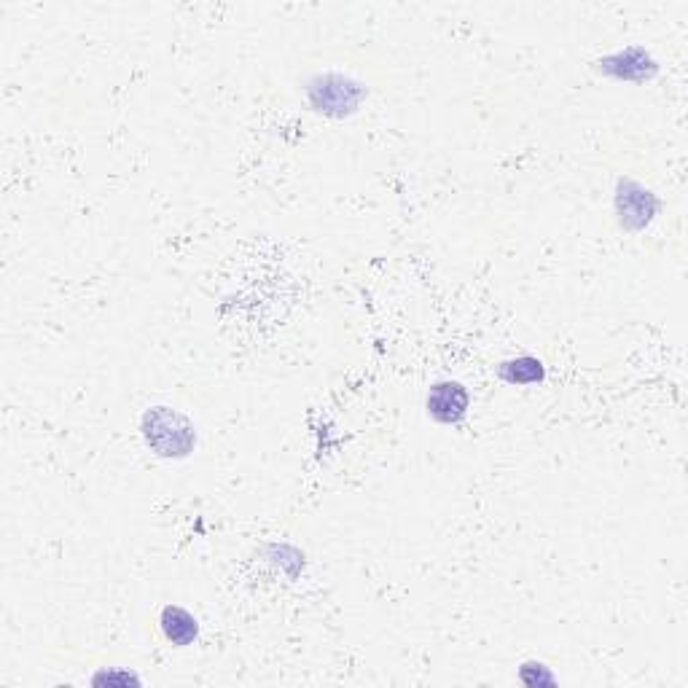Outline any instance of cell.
<instances>
[{
	"instance_id": "8992f818",
	"label": "cell",
	"mask_w": 688,
	"mask_h": 688,
	"mask_svg": "<svg viewBox=\"0 0 688 688\" xmlns=\"http://www.w3.org/2000/svg\"><path fill=\"white\" fill-rule=\"evenodd\" d=\"M632 54H635V49L613 54V57H608V62H619V65H605V62H600V68L616 78H637V81H640V78L654 76L656 65H654V60L648 57V52L640 49L637 60H632Z\"/></svg>"
},
{
	"instance_id": "ba28073f",
	"label": "cell",
	"mask_w": 688,
	"mask_h": 688,
	"mask_svg": "<svg viewBox=\"0 0 688 688\" xmlns=\"http://www.w3.org/2000/svg\"><path fill=\"white\" fill-rule=\"evenodd\" d=\"M525 667H530L533 670V675L530 672H522L519 670V675H522V680H525L527 686H541V683H554V675H551L543 664H525Z\"/></svg>"
},
{
	"instance_id": "9c48e42d",
	"label": "cell",
	"mask_w": 688,
	"mask_h": 688,
	"mask_svg": "<svg viewBox=\"0 0 688 688\" xmlns=\"http://www.w3.org/2000/svg\"><path fill=\"white\" fill-rule=\"evenodd\" d=\"M103 680H108V683H113V680H119V683H138V678L135 675H129V672H113V675H95V683H103Z\"/></svg>"
},
{
	"instance_id": "277c9868",
	"label": "cell",
	"mask_w": 688,
	"mask_h": 688,
	"mask_svg": "<svg viewBox=\"0 0 688 688\" xmlns=\"http://www.w3.org/2000/svg\"><path fill=\"white\" fill-rule=\"evenodd\" d=\"M468 404H471V398H468V390L460 382L444 379V382H436L430 387L428 414L436 422H444V425L463 422L465 414H468Z\"/></svg>"
},
{
	"instance_id": "5b68a950",
	"label": "cell",
	"mask_w": 688,
	"mask_h": 688,
	"mask_svg": "<svg viewBox=\"0 0 688 688\" xmlns=\"http://www.w3.org/2000/svg\"><path fill=\"white\" fill-rule=\"evenodd\" d=\"M159 624H162V635L178 648L191 645L199 637V621L181 605H167L159 616Z\"/></svg>"
},
{
	"instance_id": "7a4b0ae2",
	"label": "cell",
	"mask_w": 688,
	"mask_h": 688,
	"mask_svg": "<svg viewBox=\"0 0 688 688\" xmlns=\"http://www.w3.org/2000/svg\"><path fill=\"white\" fill-rule=\"evenodd\" d=\"M307 97L315 111L339 119V116H350L358 111V105L366 97V89L344 73H318L307 84Z\"/></svg>"
},
{
	"instance_id": "3957f363",
	"label": "cell",
	"mask_w": 688,
	"mask_h": 688,
	"mask_svg": "<svg viewBox=\"0 0 688 688\" xmlns=\"http://www.w3.org/2000/svg\"><path fill=\"white\" fill-rule=\"evenodd\" d=\"M659 210V202L648 189H643L640 183L619 181V189H616V213H619L621 226L627 229H643V226L651 224V218Z\"/></svg>"
},
{
	"instance_id": "52a82bcc",
	"label": "cell",
	"mask_w": 688,
	"mask_h": 688,
	"mask_svg": "<svg viewBox=\"0 0 688 688\" xmlns=\"http://www.w3.org/2000/svg\"><path fill=\"white\" fill-rule=\"evenodd\" d=\"M498 374L508 385H535V382H543L546 369L533 355H522V358H514V361L500 363Z\"/></svg>"
},
{
	"instance_id": "6da1fadb",
	"label": "cell",
	"mask_w": 688,
	"mask_h": 688,
	"mask_svg": "<svg viewBox=\"0 0 688 688\" xmlns=\"http://www.w3.org/2000/svg\"><path fill=\"white\" fill-rule=\"evenodd\" d=\"M140 430H143L148 449L156 457H164V460L189 457L197 447L194 422L178 409H170V406H151L143 414V420H140Z\"/></svg>"
}]
</instances>
